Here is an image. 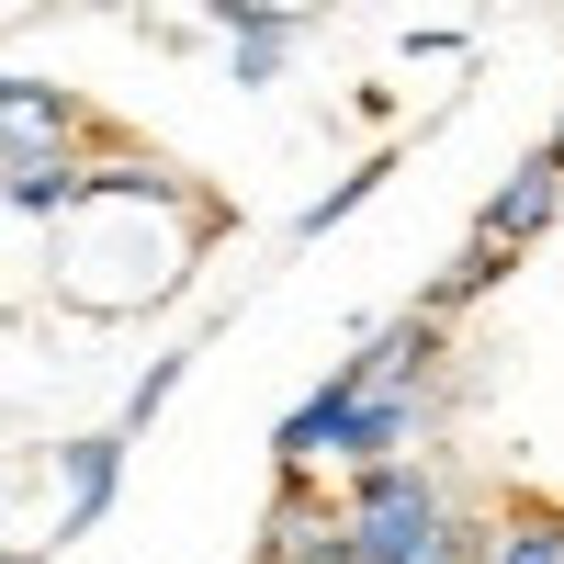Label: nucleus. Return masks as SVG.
Masks as SVG:
<instances>
[{"mask_svg": "<svg viewBox=\"0 0 564 564\" xmlns=\"http://www.w3.org/2000/svg\"><path fill=\"white\" fill-rule=\"evenodd\" d=\"M430 430V384H372L361 361H327V384L271 430L282 475H361V463H395Z\"/></svg>", "mask_w": 564, "mask_h": 564, "instance_id": "f257e3e1", "label": "nucleus"}, {"mask_svg": "<svg viewBox=\"0 0 564 564\" xmlns=\"http://www.w3.org/2000/svg\"><path fill=\"white\" fill-rule=\"evenodd\" d=\"M339 531H350V564H430V553H463L475 542V508L452 497L441 463H361V475H339Z\"/></svg>", "mask_w": 564, "mask_h": 564, "instance_id": "f03ea898", "label": "nucleus"}, {"mask_svg": "<svg viewBox=\"0 0 564 564\" xmlns=\"http://www.w3.org/2000/svg\"><path fill=\"white\" fill-rule=\"evenodd\" d=\"M90 148H102V113H90L79 90L0 68V170L12 159H90Z\"/></svg>", "mask_w": 564, "mask_h": 564, "instance_id": "7ed1b4c3", "label": "nucleus"}, {"mask_svg": "<svg viewBox=\"0 0 564 564\" xmlns=\"http://www.w3.org/2000/svg\"><path fill=\"white\" fill-rule=\"evenodd\" d=\"M350 531H339V486L316 475H282L271 486V520H260V564H339Z\"/></svg>", "mask_w": 564, "mask_h": 564, "instance_id": "20e7f679", "label": "nucleus"}, {"mask_svg": "<svg viewBox=\"0 0 564 564\" xmlns=\"http://www.w3.org/2000/svg\"><path fill=\"white\" fill-rule=\"evenodd\" d=\"M124 417L113 430H79V441H57V542H79V531H102V508H113V486H124Z\"/></svg>", "mask_w": 564, "mask_h": 564, "instance_id": "39448f33", "label": "nucleus"}, {"mask_svg": "<svg viewBox=\"0 0 564 564\" xmlns=\"http://www.w3.org/2000/svg\"><path fill=\"white\" fill-rule=\"evenodd\" d=\"M553 215H564V159H553V148H531V159H520V170H508L497 193H486L475 238H497V249H520V260H531V238H542Z\"/></svg>", "mask_w": 564, "mask_h": 564, "instance_id": "423d86ee", "label": "nucleus"}, {"mask_svg": "<svg viewBox=\"0 0 564 564\" xmlns=\"http://www.w3.org/2000/svg\"><path fill=\"white\" fill-rule=\"evenodd\" d=\"M79 193H90V159H12V170H0V204L34 215V226H68Z\"/></svg>", "mask_w": 564, "mask_h": 564, "instance_id": "0eeeda50", "label": "nucleus"}, {"mask_svg": "<svg viewBox=\"0 0 564 564\" xmlns=\"http://www.w3.org/2000/svg\"><path fill=\"white\" fill-rule=\"evenodd\" d=\"M475 564H564V508H497V520H475Z\"/></svg>", "mask_w": 564, "mask_h": 564, "instance_id": "6e6552de", "label": "nucleus"}, {"mask_svg": "<svg viewBox=\"0 0 564 564\" xmlns=\"http://www.w3.org/2000/svg\"><path fill=\"white\" fill-rule=\"evenodd\" d=\"M508 271H520V249H497V238H463V260H452V271H441L430 294H417V305H441V316H463V305H486L497 282H508Z\"/></svg>", "mask_w": 564, "mask_h": 564, "instance_id": "1a4fd4ad", "label": "nucleus"}, {"mask_svg": "<svg viewBox=\"0 0 564 564\" xmlns=\"http://www.w3.org/2000/svg\"><path fill=\"white\" fill-rule=\"evenodd\" d=\"M384 170H395V148H372L361 170H339V181H327V193H316V204L294 215V238H327V226H350V215H361L372 193H384Z\"/></svg>", "mask_w": 564, "mask_h": 564, "instance_id": "9d476101", "label": "nucleus"}, {"mask_svg": "<svg viewBox=\"0 0 564 564\" xmlns=\"http://www.w3.org/2000/svg\"><path fill=\"white\" fill-rule=\"evenodd\" d=\"M282 68H294V12H271V23H249V34H226V79H238V90H271Z\"/></svg>", "mask_w": 564, "mask_h": 564, "instance_id": "9b49d317", "label": "nucleus"}, {"mask_svg": "<svg viewBox=\"0 0 564 564\" xmlns=\"http://www.w3.org/2000/svg\"><path fill=\"white\" fill-rule=\"evenodd\" d=\"M181 372H193V350H159L148 372H135V395H124V430H148V417H159V406L181 395Z\"/></svg>", "mask_w": 564, "mask_h": 564, "instance_id": "f8f14e48", "label": "nucleus"}, {"mask_svg": "<svg viewBox=\"0 0 564 564\" xmlns=\"http://www.w3.org/2000/svg\"><path fill=\"white\" fill-rule=\"evenodd\" d=\"M542 148H553V159H564V113H553V135H542Z\"/></svg>", "mask_w": 564, "mask_h": 564, "instance_id": "ddd939ff", "label": "nucleus"}, {"mask_svg": "<svg viewBox=\"0 0 564 564\" xmlns=\"http://www.w3.org/2000/svg\"><path fill=\"white\" fill-rule=\"evenodd\" d=\"M0 531H12V486H0Z\"/></svg>", "mask_w": 564, "mask_h": 564, "instance_id": "4468645a", "label": "nucleus"}, {"mask_svg": "<svg viewBox=\"0 0 564 564\" xmlns=\"http://www.w3.org/2000/svg\"><path fill=\"white\" fill-rule=\"evenodd\" d=\"M339 564H350V553H339Z\"/></svg>", "mask_w": 564, "mask_h": 564, "instance_id": "2eb2a0df", "label": "nucleus"}]
</instances>
